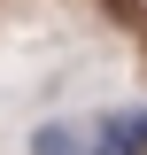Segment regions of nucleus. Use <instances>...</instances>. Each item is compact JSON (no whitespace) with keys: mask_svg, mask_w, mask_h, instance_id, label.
I'll list each match as a JSON object with an SVG mask.
<instances>
[{"mask_svg":"<svg viewBox=\"0 0 147 155\" xmlns=\"http://www.w3.org/2000/svg\"><path fill=\"white\" fill-rule=\"evenodd\" d=\"M31 155H101V147H93L77 124H39V132H31Z\"/></svg>","mask_w":147,"mask_h":155,"instance_id":"f03ea898","label":"nucleus"},{"mask_svg":"<svg viewBox=\"0 0 147 155\" xmlns=\"http://www.w3.org/2000/svg\"><path fill=\"white\" fill-rule=\"evenodd\" d=\"M93 147L101 155H147V109H109L93 124Z\"/></svg>","mask_w":147,"mask_h":155,"instance_id":"f257e3e1","label":"nucleus"}]
</instances>
